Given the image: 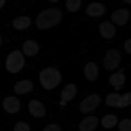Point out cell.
<instances>
[{"label":"cell","instance_id":"6","mask_svg":"<svg viewBox=\"0 0 131 131\" xmlns=\"http://www.w3.org/2000/svg\"><path fill=\"white\" fill-rule=\"evenodd\" d=\"M28 109L30 113L34 117L41 118L46 115V109L44 106L38 100H31L28 104Z\"/></svg>","mask_w":131,"mask_h":131},{"label":"cell","instance_id":"25","mask_svg":"<svg viewBox=\"0 0 131 131\" xmlns=\"http://www.w3.org/2000/svg\"><path fill=\"white\" fill-rule=\"evenodd\" d=\"M124 49L126 52L129 54L131 53V39L129 38L124 43Z\"/></svg>","mask_w":131,"mask_h":131},{"label":"cell","instance_id":"8","mask_svg":"<svg viewBox=\"0 0 131 131\" xmlns=\"http://www.w3.org/2000/svg\"><path fill=\"white\" fill-rule=\"evenodd\" d=\"M130 13L127 9L121 8L116 10L111 15V20L118 26H123L127 23Z\"/></svg>","mask_w":131,"mask_h":131},{"label":"cell","instance_id":"23","mask_svg":"<svg viewBox=\"0 0 131 131\" xmlns=\"http://www.w3.org/2000/svg\"><path fill=\"white\" fill-rule=\"evenodd\" d=\"M14 131H30V127L24 122H18L14 126Z\"/></svg>","mask_w":131,"mask_h":131},{"label":"cell","instance_id":"20","mask_svg":"<svg viewBox=\"0 0 131 131\" xmlns=\"http://www.w3.org/2000/svg\"><path fill=\"white\" fill-rule=\"evenodd\" d=\"M81 5V0H67L66 6L68 10L75 12L79 10Z\"/></svg>","mask_w":131,"mask_h":131},{"label":"cell","instance_id":"28","mask_svg":"<svg viewBox=\"0 0 131 131\" xmlns=\"http://www.w3.org/2000/svg\"><path fill=\"white\" fill-rule=\"evenodd\" d=\"M2 42H3V40H2V38H1V35H0V47H1V44H2Z\"/></svg>","mask_w":131,"mask_h":131},{"label":"cell","instance_id":"7","mask_svg":"<svg viewBox=\"0 0 131 131\" xmlns=\"http://www.w3.org/2000/svg\"><path fill=\"white\" fill-rule=\"evenodd\" d=\"M3 106L5 111L8 113H16L20 110V101L16 97L10 96L4 99L3 102Z\"/></svg>","mask_w":131,"mask_h":131},{"label":"cell","instance_id":"18","mask_svg":"<svg viewBox=\"0 0 131 131\" xmlns=\"http://www.w3.org/2000/svg\"><path fill=\"white\" fill-rule=\"evenodd\" d=\"M118 123V118L115 115H107L102 118L101 120L102 125L105 129H112Z\"/></svg>","mask_w":131,"mask_h":131},{"label":"cell","instance_id":"14","mask_svg":"<svg viewBox=\"0 0 131 131\" xmlns=\"http://www.w3.org/2000/svg\"><path fill=\"white\" fill-rule=\"evenodd\" d=\"M33 83L28 79H24L18 81L14 86V90L17 94L23 95L30 92L33 90Z\"/></svg>","mask_w":131,"mask_h":131},{"label":"cell","instance_id":"16","mask_svg":"<svg viewBox=\"0 0 131 131\" xmlns=\"http://www.w3.org/2000/svg\"><path fill=\"white\" fill-rule=\"evenodd\" d=\"M31 24V20L28 16H19L12 22V26L17 30H23L29 28Z\"/></svg>","mask_w":131,"mask_h":131},{"label":"cell","instance_id":"11","mask_svg":"<svg viewBox=\"0 0 131 131\" xmlns=\"http://www.w3.org/2000/svg\"><path fill=\"white\" fill-rule=\"evenodd\" d=\"M99 124L98 118L95 116H90L84 118L80 122L79 129L80 131H93Z\"/></svg>","mask_w":131,"mask_h":131},{"label":"cell","instance_id":"22","mask_svg":"<svg viewBox=\"0 0 131 131\" xmlns=\"http://www.w3.org/2000/svg\"><path fill=\"white\" fill-rule=\"evenodd\" d=\"M120 131H131V120L125 118L122 120L118 125Z\"/></svg>","mask_w":131,"mask_h":131},{"label":"cell","instance_id":"27","mask_svg":"<svg viewBox=\"0 0 131 131\" xmlns=\"http://www.w3.org/2000/svg\"><path fill=\"white\" fill-rule=\"evenodd\" d=\"M125 3L128 4H130L131 3V0H124Z\"/></svg>","mask_w":131,"mask_h":131},{"label":"cell","instance_id":"10","mask_svg":"<svg viewBox=\"0 0 131 131\" xmlns=\"http://www.w3.org/2000/svg\"><path fill=\"white\" fill-rule=\"evenodd\" d=\"M99 29L101 35L106 39L113 38L116 34L115 26L109 21H104L101 23L99 26Z\"/></svg>","mask_w":131,"mask_h":131},{"label":"cell","instance_id":"2","mask_svg":"<svg viewBox=\"0 0 131 131\" xmlns=\"http://www.w3.org/2000/svg\"><path fill=\"white\" fill-rule=\"evenodd\" d=\"M39 79L43 88L51 90L60 84L61 80V75L58 69L50 67L40 72Z\"/></svg>","mask_w":131,"mask_h":131},{"label":"cell","instance_id":"1","mask_svg":"<svg viewBox=\"0 0 131 131\" xmlns=\"http://www.w3.org/2000/svg\"><path fill=\"white\" fill-rule=\"evenodd\" d=\"M62 19V12L60 9L48 8L39 14L35 20L37 28L47 29L57 25Z\"/></svg>","mask_w":131,"mask_h":131},{"label":"cell","instance_id":"12","mask_svg":"<svg viewBox=\"0 0 131 131\" xmlns=\"http://www.w3.org/2000/svg\"><path fill=\"white\" fill-rule=\"evenodd\" d=\"M86 12L90 17H100L106 12V7L101 3H92L87 6Z\"/></svg>","mask_w":131,"mask_h":131},{"label":"cell","instance_id":"9","mask_svg":"<svg viewBox=\"0 0 131 131\" xmlns=\"http://www.w3.org/2000/svg\"><path fill=\"white\" fill-rule=\"evenodd\" d=\"M77 93L76 86L74 84H69L63 89L61 93L60 105L64 106L67 102L70 101L75 97Z\"/></svg>","mask_w":131,"mask_h":131},{"label":"cell","instance_id":"4","mask_svg":"<svg viewBox=\"0 0 131 131\" xmlns=\"http://www.w3.org/2000/svg\"><path fill=\"white\" fill-rule=\"evenodd\" d=\"M121 60L122 54L120 51L116 49H111L106 52L104 58V67L109 71L113 70L119 66Z\"/></svg>","mask_w":131,"mask_h":131},{"label":"cell","instance_id":"17","mask_svg":"<svg viewBox=\"0 0 131 131\" xmlns=\"http://www.w3.org/2000/svg\"><path fill=\"white\" fill-rule=\"evenodd\" d=\"M109 81L111 85L114 86L116 90L120 89L125 82V76L121 72L115 73L110 76Z\"/></svg>","mask_w":131,"mask_h":131},{"label":"cell","instance_id":"19","mask_svg":"<svg viewBox=\"0 0 131 131\" xmlns=\"http://www.w3.org/2000/svg\"><path fill=\"white\" fill-rule=\"evenodd\" d=\"M121 95L117 93H111L107 95L106 98V103L108 106L113 107H118Z\"/></svg>","mask_w":131,"mask_h":131},{"label":"cell","instance_id":"24","mask_svg":"<svg viewBox=\"0 0 131 131\" xmlns=\"http://www.w3.org/2000/svg\"><path fill=\"white\" fill-rule=\"evenodd\" d=\"M43 131H61V129L58 125L56 124H51L47 125Z\"/></svg>","mask_w":131,"mask_h":131},{"label":"cell","instance_id":"26","mask_svg":"<svg viewBox=\"0 0 131 131\" xmlns=\"http://www.w3.org/2000/svg\"><path fill=\"white\" fill-rule=\"evenodd\" d=\"M5 3V0H0V8L3 7Z\"/></svg>","mask_w":131,"mask_h":131},{"label":"cell","instance_id":"15","mask_svg":"<svg viewBox=\"0 0 131 131\" xmlns=\"http://www.w3.org/2000/svg\"><path fill=\"white\" fill-rule=\"evenodd\" d=\"M23 51L28 56H34L39 51V47L37 43L31 40H28L23 45Z\"/></svg>","mask_w":131,"mask_h":131},{"label":"cell","instance_id":"29","mask_svg":"<svg viewBox=\"0 0 131 131\" xmlns=\"http://www.w3.org/2000/svg\"><path fill=\"white\" fill-rule=\"evenodd\" d=\"M49 1H51V2H52V3H56V2H58L59 0H49Z\"/></svg>","mask_w":131,"mask_h":131},{"label":"cell","instance_id":"21","mask_svg":"<svg viewBox=\"0 0 131 131\" xmlns=\"http://www.w3.org/2000/svg\"><path fill=\"white\" fill-rule=\"evenodd\" d=\"M131 104V94L130 92L126 93L121 96L118 104V108H124L128 107Z\"/></svg>","mask_w":131,"mask_h":131},{"label":"cell","instance_id":"5","mask_svg":"<svg viewBox=\"0 0 131 131\" xmlns=\"http://www.w3.org/2000/svg\"><path fill=\"white\" fill-rule=\"evenodd\" d=\"M101 102V97L99 95L92 94L86 97L79 104V110L83 113H88L93 111Z\"/></svg>","mask_w":131,"mask_h":131},{"label":"cell","instance_id":"3","mask_svg":"<svg viewBox=\"0 0 131 131\" xmlns=\"http://www.w3.org/2000/svg\"><path fill=\"white\" fill-rule=\"evenodd\" d=\"M25 59L20 51L15 50L7 56L5 62L6 70L11 74H16L24 67Z\"/></svg>","mask_w":131,"mask_h":131},{"label":"cell","instance_id":"13","mask_svg":"<svg viewBox=\"0 0 131 131\" xmlns=\"http://www.w3.org/2000/svg\"><path fill=\"white\" fill-rule=\"evenodd\" d=\"M84 74L86 78L90 81H94L99 76V68L94 62H88L84 68Z\"/></svg>","mask_w":131,"mask_h":131}]
</instances>
